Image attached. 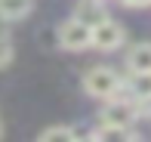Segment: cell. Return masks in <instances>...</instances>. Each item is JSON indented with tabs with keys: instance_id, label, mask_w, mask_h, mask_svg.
Returning a JSON list of instances; mask_svg holds the SVG:
<instances>
[{
	"instance_id": "cell-4",
	"label": "cell",
	"mask_w": 151,
	"mask_h": 142,
	"mask_svg": "<svg viewBox=\"0 0 151 142\" xmlns=\"http://www.w3.org/2000/svg\"><path fill=\"white\" fill-rule=\"evenodd\" d=\"M123 28L114 19H105V22H99L93 28V46L96 50H102V53H111V50H117V46L123 43Z\"/></svg>"
},
{
	"instance_id": "cell-5",
	"label": "cell",
	"mask_w": 151,
	"mask_h": 142,
	"mask_svg": "<svg viewBox=\"0 0 151 142\" xmlns=\"http://www.w3.org/2000/svg\"><path fill=\"white\" fill-rule=\"evenodd\" d=\"M74 19H80V22H86L90 28H96L99 22L108 19L105 0H77V3H74Z\"/></svg>"
},
{
	"instance_id": "cell-7",
	"label": "cell",
	"mask_w": 151,
	"mask_h": 142,
	"mask_svg": "<svg viewBox=\"0 0 151 142\" xmlns=\"http://www.w3.org/2000/svg\"><path fill=\"white\" fill-rule=\"evenodd\" d=\"M34 9V0H0V22H22Z\"/></svg>"
},
{
	"instance_id": "cell-10",
	"label": "cell",
	"mask_w": 151,
	"mask_h": 142,
	"mask_svg": "<svg viewBox=\"0 0 151 142\" xmlns=\"http://www.w3.org/2000/svg\"><path fill=\"white\" fill-rule=\"evenodd\" d=\"M12 56H16V53H12V40L0 31V68H6V65L12 62Z\"/></svg>"
},
{
	"instance_id": "cell-3",
	"label": "cell",
	"mask_w": 151,
	"mask_h": 142,
	"mask_svg": "<svg viewBox=\"0 0 151 142\" xmlns=\"http://www.w3.org/2000/svg\"><path fill=\"white\" fill-rule=\"evenodd\" d=\"M59 46L62 50H71V53H80V50H90L93 46V28L80 19H68V22L59 25Z\"/></svg>"
},
{
	"instance_id": "cell-11",
	"label": "cell",
	"mask_w": 151,
	"mask_h": 142,
	"mask_svg": "<svg viewBox=\"0 0 151 142\" xmlns=\"http://www.w3.org/2000/svg\"><path fill=\"white\" fill-rule=\"evenodd\" d=\"M139 108H142V114H148V117H151V96H145V99H142V102H139Z\"/></svg>"
},
{
	"instance_id": "cell-1",
	"label": "cell",
	"mask_w": 151,
	"mask_h": 142,
	"mask_svg": "<svg viewBox=\"0 0 151 142\" xmlns=\"http://www.w3.org/2000/svg\"><path fill=\"white\" fill-rule=\"evenodd\" d=\"M120 90H123V77L111 65H93L83 74V93L99 99V102H108V99L120 96Z\"/></svg>"
},
{
	"instance_id": "cell-8",
	"label": "cell",
	"mask_w": 151,
	"mask_h": 142,
	"mask_svg": "<svg viewBox=\"0 0 151 142\" xmlns=\"http://www.w3.org/2000/svg\"><path fill=\"white\" fill-rule=\"evenodd\" d=\"M127 68L129 71H151V43H136L127 53Z\"/></svg>"
},
{
	"instance_id": "cell-12",
	"label": "cell",
	"mask_w": 151,
	"mask_h": 142,
	"mask_svg": "<svg viewBox=\"0 0 151 142\" xmlns=\"http://www.w3.org/2000/svg\"><path fill=\"white\" fill-rule=\"evenodd\" d=\"M120 3H127V6H151V0H120Z\"/></svg>"
},
{
	"instance_id": "cell-6",
	"label": "cell",
	"mask_w": 151,
	"mask_h": 142,
	"mask_svg": "<svg viewBox=\"0 0 151 142\" xmlns=\"http://www.w3.org/2000/svg\"><path fill=\"white\" fill-rule=\"evenodd\" d=\"M123 90L136 102H142L145 96H151V71H129V77L123 80Z\"/></svg>"
},
{
	"instance_id": "cell-2",
	"label": "cell",
	"mask_w": 151,
	"mask_h": 142,
	"mask_svg": "<svg viewBox=\"0 0 151 142\" xmlns=\"http://www.w3.org/2000/svg\"><path fill=\"white\" fill-rule=\"evenodd\" d=\"M139 111H142V108L136 105V99H133V96H129V99L114 96V99H108V102H105V108H102V114H99V124L129 127V130H133V124L139 120Z\"/></svg>"
},
{
	"instance_id": "cell-9",
	"label": "cell",
	"mask_w": 151,
	"mask_h": 142,
	"mask_svg": "<svg viewBox=\"0 0 151 142\" xmlns=\"http://www.w3.org/2000/svg\"><path fill=\"white\" fill-rule=\"evenodd\" d=\"M71 139H77L74 127H46L40 133V142H71Z\"/></svg>"
}]
</instances>
